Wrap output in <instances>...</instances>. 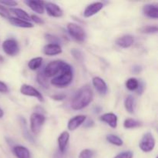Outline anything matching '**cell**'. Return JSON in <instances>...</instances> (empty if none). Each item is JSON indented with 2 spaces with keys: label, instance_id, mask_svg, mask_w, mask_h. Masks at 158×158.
Here are the masks:
<instances>
[{
  "label": "cell",
  "instance_id": "1",
  "mask_svg": "<svg viewBox=\"0 0 158 158\" xmlns=\"http://www.w3.org/2000/svg\"><path fill=\"white\" fill-rule=\"evenodd\" d=\"M94 93L89 86H83L76 93L71 101V107L75 110H80L87 106L92 102Z\"/></svg>",
  "mask_w": 158,
  "mask_h": 158
},
{
  "label": "cell",
  "instance_id": "2",
  "mask_svg": "<svg viewBox=\"0 0 158 158\" xmlns=\"http://www.w3.org/2000/svg\"><path fill=\"white\" fill-rule=\"evenodd\" d=\"M73 77V69L70 65L68 64L67 63H65L62 69L61 72L56 76L53 79L51 80V84L56 87H66L68 85L71 83Z\"/></svg>",
  "mask_w": 158,
  "mask_h": 158
},
{
  "label": "cell",
  "instance_id": "3",
  "mask_svg": "<svg viewBox=\"0 0 158 158\" xmlns=\"http://www.w3.org/2000/svg\"><path fill=\"white\" fill-rule=\"evenodd\" d=\"M65 63H66V62L63 61V60H54V61L49 63L46 65L44 71H43L45 77L47 78V77H52L57 76L61 72Z\"/></svg>",
  "mask_w": 158,
  "mask_h": 158
},
{
  "label": "cell",
  "instance_id": "4",
  "mask_svg": "<svg viewBox=\"0 0 158 158\" xmlns=\"http://www.w3.org/2000/svg\"><path fill=\"white\" fill-rule=\"evenodd\" d=\"M155 139L153 134L151 132H148L142 137L139 143V147L143 152H151L155 147Z\"/></svg>",
  "mask_w": 158,
  "mask_h": 158
},
{
  "label": "cell",
  "instance_id": "5",
  "mask_svg": "<svg viewBox=\"0 0 158 158\" xmlns=\"http://www.w3.org/2000/svg\"><path fill=\"white\" fill-rule=\"evenodd\" d=\"M67 30L69 35L78 42H83L86 38V32L84 29L77 23H68Z\"/></svg>",
  "mask_w": 158,
  "mask_h": 158
},
{
  "label": "cell",
  "instance_id": "6",
  "mask_svg": "<svg viewBox=\"0 0 158 158\" xmlns=\"http://www.w3.org/2000/svg\"><path fill=\"white\" fill-rule=\"evenodd\" d=\"M44 116L38 113H33L30 117V130L34 134H38L45 123Z\"/></svg>",
  "mask_w": 158,
  "mask_h": 158
},
{
  "label": "cell",
  "instance_id": "7",
  "mask_svg": "<svg viewBox=\"0 0 158 158\" xmlns=\"http://www.w3.org/2000/svg\"><path fill=\"white\" fill-rule=\"evenodd\" d=\"M2 49L7 55L13 56L18 54L19 51V46L18 43L14 39H7L2 43Z\"/></svg>",
  "mask_w": 158,
  "mask_h": 158
},
{
  "label": "cell",
  "instance_id": "8",
  "mask_svg": "<svg viewBox=\"0 0 158 158\" xmlns=\"http://www.w3.org/2000/svg\"><path fill=\"white\" fill-rule=\"evenodd\" d=\"M20 93H21L23 95L28 96V97H35V98L38 99L40 102L44 101V98H43L41 93H40V91L37 90V89H35V88H34L33 86H30V85H22L21 87H20Z\"/></svg>",
  "mask_w": 158,
  "mask_h": 158
},
{
  "label": "cell",
  "instance_id": "9",
  "mask_svg": "<svg viewBox=\"0 0 158 158\" xmlns=\"http://www.w3.org/2000/svg\"><path fill=\"white\" fill-rule=\"evenodd\" d=\"M44 9H46L47 13L52 17L60 18L63 15V12L61 8L53 2H45Z\"/></svg>",
  "mask_w": 158,
  "mask_h": 158
},
{
  "label": "cell",
  "instance_id": "10",
  "mask_svg": "<svg viewBox=\"0 0 158 158\" xmlns=\"http://www.w3.org/2000/svg\"><path fill=\"white\" fill-rule=\"evenodd\" d=\"M103 7V4L100 2H94L92 4L89 5L85 9L84 12H83V15L86 18H89V17L93 16L95 14L98 13Z\"/></svg>",
  "mask_w": 158,
  "mask_h": 158
},
{
  "label": "cell",
  "instance_id": "11",
  "mask_svg": "<svg viewBox=\"0 0 158 158\" xmlns=\"http://www.w3.org/2000/svg\"><path fill=\"white\" fill-rule=\"evenodd\" d=\"M92 83L95 89L98 91V93L101 95H105L107 92V85L106 82L102 78L99 77H95L93 78Z\"/></svg>",
  "mask_w": 158,
  "mask_h": 158
},
{
  "label": "cell",
  "instance_id": "12",
  "mask_svg": "<svg viewBox=\"0 0 158 158\" xmlns=\"http://www.w3.org/2000/svg\"><path fill=\"white\" fill-rule=\"evenodd\" d=\"M86 117L84 115H77L76 117H73L68 122L67 127L69 131H75L76 129L79 127L80 125L83 124L86 120Z\"/></svg>",
  "mask_w": 158,
  "mask_h": 158
},
{
  "label": "cell",
  "instance_id": "13",
  "mask_svg": "<svg viewBox=\"0 0 158 158\" xmlns=\"http://www.w3.org/2000/svg\"><path fill=\"white\" fill-rule=\"evenodd\" d=\"M143 12L146 16L157 19L158 18V8L155 4H147L143 6Z\"/></svg>",
  "mask_w": 158,
  "mask_h": 158
},
{
  "label": "cell",
  "instance_id": "14",
  "mask_svg": "<svg viewBox=\"0 0 158 158\" xmlns=\"http://www.w3.org/2000/svg\"><path fill=\"white\" fill-rule=\"evenodd\" d=\"M25 3L32 9L33 12L39 14H43L44 12V3L43 1H35V0H29L25 1Z\"/></svg>",
  "mask_w": 158,
  "mask_h": 158
},
{
  "label": "cell",
  "instance_id": "15",
  "mask_svg": "<svg viewBox=\"0 0 158 158\" xmlns=\"http://www.w3.org/2000/svg\"><path fill=\"white\" fill-rule=\"evenodd\" d=\"M100 120L107 123L110 127L115 129L117 127V116L113 113H106L100 117Z\"/></svg>",
  "mask_w": 158,
  "mask_h": 158
},
{
  "label": "cell",
  "instance_id": "16",
  "mask_svg": "<svg viewBox=\"0 0 158 158\" xmlns=\"http://www.w3.org/2000/svg\"><path fill=\"white\" fill-rule=\"evenodd\" d=\"M43 52L45 55L56 56L60 54L62 52V48L59 44H47L43 47Z\"/></svg>",
  "mask_w": 158,
  "mask_h": 158
},
{
  "label": "cell",
  "instance_id": "17",
  "mask_svg": "<svg viewBox=\"0 0 158 158\" xmlns=\"http://www.w3.org/2000/svg\"><path fill=\"white\" fill-rule=\"evenodd\" d=\"M134 37L131 35H124L116 40V43L122 48H129L134 44Z\"/></svg>",
  "mask_w": 158,
  "mask_h": 158
},
{
  "label": "cell",
  "instance_id": "18",
  "mask_svg": "<svg viewBox=\"0 0 158 158\" xmlns=\"http://www.w3.org/2000/svg\"><path fill=\"white\" fill-rule=\"evenodd\" d=\"M12 152L17 158H30V152L23 146H15L12 148Z\"/></svg>",
  "mask_w": 158,
  "mask_h": 158
},
{
  "label": "cell",
  "instance_id": "19",
  "mask_svg": "<svg viewBox=\"0 0 158 158\" xmlns=\"http://www.w3.org/2000/svg\"><path fill=\"white\" fill-rule=\"evenodd\" d=\"M69 140V134L67 131H63L58 137V146L60 152L63 153L66 151V146Z\"/></svg>",
  "mask_w": 158,
  "mask_h": 158
},
{
  "label": "cell",
  "instance_id": "20",
  "mask_svg": "<svg viewBox=\"0 0 158 158\" xmlns=\"http://www.w3.org/2000/svg\"><path fill=\"white\" fill-rule=\"evenodd\" d=\"M9 21L12 26H16V27L19 28H32L33 27V25L31 23L28 21H25V20L15 18V17H9Z\"/></svg>",
  "mask_w": 158,
  "mask_h": 158
},
{
  "label": "cell",
  "instance_id": "21",
  "mask_svg": "<svg viewBox=\"0 0 158 158\" xmlns=\"http://www.w3.org/2000/svg\"><path fill=\"white\" fill-rule=\"evenodd\" d=\"M9 12L15 14V15L18 17V19H20L25 20V21L31 20L30 15H29L26 11L23 10V9H19V8H11Z\"/></svg>",
  "mask_w": 158,
  "mask_h": 158
},
{
  "label": "cell",
  "instance_id": "22",
  "mask_svg": "<svg viewBox=\"0 0 158 158\" xmlns=\"http://www.w3.org/2000/svg\"><path fill=\"white\" fill-rule=\"evenodd\" d=\"M124 106L126 110L129 114H134V99L131 95L127 96L124 101Z\"/></svg>",
  "mask_w": 158,
  "mask_h": 158
},
{
  "label": "cell",
  "instance_id": "23",
  "mask_svg": "<svg viewBox=\"0 0 158 158\" xmlns=\"http://www.w3.org/2000/svg\"><path fill=\"white\" fill-rule=\"evenodd\" d=\"M42 63H43V58L42 57H35V58L29 60V62L28 63V66L32 70H35V69H39L41 66Z\"/></svg>",
  "mask_w": 158,
  "mask_h": 158
},
{
  "label": "cell",
  "instance_id": "24",
  "mask_svg": "<svg viewBox=\"0 0 158 158\" xmlns=\"http://www.w3.org/2000/svg\"><path fill=\"white\" fill-rule=\"evenodd\" d=\"M106 139L109 143L116 145V146L120 147L123 145V140H122V139L120 137H119L118 136L114 135V134H109V135L106 136Z\"/></svg>",
  "mask_w": 158,
  "mask_h": 158
},
{
  "label": "cell",
  "instance_id": "25",
  "mask_svg": "<svg viewBox=\"0 0 158 158\" xmlns=\"http://www.w3.org/2000/svg\"><path fill=\"white\" fill-rule=\"evenodd\" d=\"M139 83L138 80L136 78H130L127 80L126 82V87L129 90L134 91L136 90V89H138L139 87Z\"/></svg>",
  "mask_w": 158,
  "mask_h": 158
},
{
  "label": "cell",
  "instance_id": "26",
  "mask_svg": "<svg viewBox=\"0 0 158 158\" xmlns=\"http://www.w3.org/2000/svg\"><path fill=\"white\" fill-rule=\"evenodd\" d=\"M141 124H140V122L131 118L126 119L124 123H123V127H124L126 129H132V128L138 127Z\"/></svg>",
  "mask_w": 158,
  "mask_h": 158
},
{
  "label": "cell",
  "instance_id": "27",
  "mask_svg": "<svg viewBox=\"0 0 158 158\" xmlns=\"http://www.w3.org/2000/svg\"><path fill=\"white\" fill-rule=\"evenodd\" d=\"M139 31H140V32H142V33L154 34V33H157L158 29H157V26H146L140 28V29H139Z\"/></svg>",
  "mask_w": 158,
  "mask_h": 158
},
{
  "label": "cell",
  "instance_id": "28",
  "mask_svg": "<svg viewBox=\"0 0 158 158\" xmlns=\"http://www.w3.org/2000/svg\"><path fill=\"white\" fill-rule=\"evenodd\" d=\"M37 81L40 83V85H41L43 87L47 88L48 87V83L47 80H46V77H45L43 72H40L37 75Z\"/></svg>",
  "mask_w": 158,
  "mask_h": 158
},
{
  "label": "cell",
  "instance_id": "29",
  "mask_svg": "<svg viewBox=\"0 0 158 158\" xmlns=\"http://www.w3.org/2000/svg\"><path fill=\"white\" fill-rule=\"evenodd\" d=\"M94 156V151L89 149H85L80 152L79 158H93Z\"/></svg>",
  "mask_w": 158,
  "mask_h": 158
},
{
  "label": "cell",
  "instance_id": "30",
  "mask_svg": "<svg viewBox=\"0 0 158 158\" xmlns=\"http://www.w3.org/2000/svg\"><path fill=\"white\" fill-rule=\"evenodd\" d=\"M71 53H72L73 56L77 60H78V61H80V62L83 61V54L80 50H79V49H73L71 50Z\"/></svg>",
  "mask_w": 158,
  "mask_h": 158
},
{
  "label": "cell",
  "instance_id": "31",
  "mask_svg": "<svg viewBox=\"0 0 158 158\" xmlns=\"http://www.w3.org/2000/svg\"><path fill=\"white\" fill-rule=\"evenodd\" d=\"M0 15L5 19H9L10 17V12L9 9L1 4H0Z\"/></svg>",
  "mask_w": 158,
  "mask_h": 158
},
{
  "label": "cell",
  "instance_id": "32",
  "mask_svg": "<svg viewBox=\"0 0 158 158\" xmlns=\"http://www.w3.org/2000/svg\"><path fill=\"white\" fill-rule=\"evenodd\" d=\"M45 37H46V40L49 43V44H58L59 41H60L57 37L54 36L51 34H46Z\"/></svg>",
  "mask_w": 158,
  "mask_h": 158
},
{
  "label": "cell",
  "instance_id": "33",
  "mask_svg": "<svg viewBox=\"0 0 158 158\" xmlns=\"http://www.w3.org/2000/svg\"><path fill=\"white\" fill-rule=\"evenodd\" d=\"M133 155L134 154L131 151H125V152L119 154L114 158H133Z\"/></svg>",
  "mask_w": 158,
  "mask_h": 158
},
{
  "label": "cell",
  "instance_id": "34",
  "mask_svg": "<svg viewBox=\"0 0 158 158\" xmlns=\"http://www.w3.org/2000/svg\"><path fill=\"white\" fill-rule=\"evenodd\" d=\"M30 19H31V20H32V21H33L35 23H36V24L43 25V23H44L43 20L41 18H40L39 16H37L36 15H32L30 16Z\"/></svg>",
  "mask_w": 158,
  "mask_h": 158
},
{
  "label": "cell",
  "instance_id": "35",
  "mask_svg": "<svg viewBox=\"0 0 158 158\" xmlns=\"http://www.w3.org/2000/svg\"><path fill=\"white\" fill-rule=\"evenodd\" d=\"M0 4L2 6H15L18 5V2L15 1H0Z\"/></svg>",
  "mask_w": 158,
  "mask_h": 158
},
{
  "label": "cell",
  "instance_id": "36",
  "mask_svg": "<svg viewBox=\"0 0 158 158\" xmlns=\"http://www.w3.org/2000/svg\"><path fill=\"white\" fill-rule=\"evenodd\" d=\"M8 91H9V88H8L7 85L5 83H3V82L0 81V93L6 94Z\"/></svg>",
  "mask_w": 158,
  "mask_h": 158
},
{
  "label": "cell",
  "instance_id": "37",
  "mask_svg": "<svg viewBox=\"0 0 158 158\" xmlns=\"http://www.w3.org/2000/svg\"><path fill=\"white\" fill-rule=\"evenodd\" d=\"M52 98L55 100H63L66 98V95L63 94H56V95L52 96Z\"/></svg>",
  "mask_w": 158,
  "mask_h": 158
},
{
  "label": "cell",
  "instance_id": "38",
  "mask_svg": "<svg viewBox=\"0 0 158 158\" xmlns=\"http://www.w3.org/2000/svg\"><path fill=\"white\" fill-rule=\"evenodd\" d=\"M94 125V120H91V119H88L87 120H85L84 121V127L86 128L92 127Z\"/></svg>",
  "mask_w": 158,
  "mask_h": 158
},
{
  "label": "cell",
  "instance_id": "39",
  "mask_svg": "<svg viewBox=\"0 0 158 158\" xmlns=\"http://www.w3.org/2000/svg\"><path fill=\"white\" fill-rule=\"evenodd\" d=\"M141 70H142V68L141 66H134L132 69V72L134 73H139Z\"/></svg>",
  "mask_w": 158,
  "mask_h": 158
},
{
  "label": "cell",
  "instance_id": "40",
  "mask_svg": "<svg viewBox=\"0 0 158 158\" xmlns=\"http://www.w3.org/2000/svg\"><path fill=\"white\" fill-rule=\"evenodd\" d=\"M3 115H4V113H3V110L1 109V108H0V118H2V117H3Z\"/></svg>",
  "mask_w": 158,
  "mask_h": 158
},
{
  "label": "cell",
  "instance_id": "41",
  "mask_svg": "<svg viewBox=\"0 0 158 158\" xmlns=\"http://www.w3.org/2000/svg\"></svg>",
  "mask_w": 158,
  "mask_h": 158
}]
</instances>
